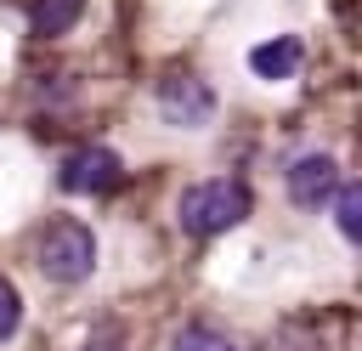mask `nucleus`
Here are the masks:
<instances>
[{
	"instance_id": "f257e3e1",
	"label": "nucleus",
	"mask_w": 362,
	"mask_h": 351,
	"mask_svg": "<svg viewBox=\"0 0 362 351\" xmlns=\"http://www.w3.org/2000/svg\"><path fill=\"white\" fill-rule=\"evenodd\" d=\"M243 215H249V187L243 181H198L181 198V226L192 238H215V232L238 226Z\"/></svg>"
},
{
	"instance_id": "f03ea898",
	"label": "nucleus",
	"mask_w": 362,
	"mask_h": 351,
	"mask_svg": "<svg viewBox=\"0 0 362 351\" xmlns=\"http://www.w3.org/2000/svg\"><path fill=\"white\" fill-rule=\"evenodd\" d=\"M90 266H96V243L79 221H57L40 238V272L51 283H79V277H90Z\"/></svg>"
},
{
	"instance_id": "7ed1b4c3",
	"label": "nucleus",
	"mask_w": 362,
	"mask_h": 351,
	"mask_svg": "<svg viewBox=\"0 0 362 351\" xmlns=\"http://www.w3.org/2000/svg\"><path fill=\"white\" fill-rule=\"evenodd\" d=\"M158 108H164L170 125H204L209 108H215V91L192 74H164L158 79Z\"/></svg>"
},
{
	"instance_id": "20e7f679",
	"label": "nucleus",
	"mask_w": 362,
	"mask_h": 351,
	"mask_svg": "<svg viewBox=\"0 0 362 351\" xmlns=\"http://www.w3.org/2000/svg\"><path fill=\"white\" fill-rule=\"evenodd\" d=\"M113 181H119V159L107 147H79L62 164V187L68 192H107Z\"/></svg>"
},
{
	"instance_id": "39448f33",
	"label": "nucleus",
	"mask_w": 362,
	"mask_h": 351,
	"mask_svg": "<svg viewBox=\"0 0 362 351\" xmlns=\"http://www.w3.org/2000/svg\"><path fill=\"white\" fill-rule=\"evenodd\" d=\"M334 192H339V170H334L328 153H311V159H300V164L288 170V198H294V204L317 209V204H328Z\"/></svg>"
},
{
	"instance_id": "423d86ee",
	"label": "nucleus",
	"mask_w": 362,
	"mask_h": 351,
	"mask_svg": "<svg viewBox=\"0 0 362 351\" xmlns=\"http://www.w3.org/2000/svg\"><path fill=\"white\" fill-rule=\"evenodd\" d=\"M300 62H305V45H300L294 34H283V40H266V45H255V51H249V68H255L260 79H288Z\"/></svg>"
},
{
	"instance_id": "0eeeda50",
	"label": "nucleus",
	"mask_w": 362,
	"mask_h": 351,
	"mask_svg": "<svg viewBox=\"0 0 362 351\" xmlns=\"http://www.w3.org/2000/svg\"><path fill=\"white\" fill-rule=\"evenodd\" d=\"M79 11H85V0H34V28L40 34H62V28L79 23Z\"/></svg>"
},
{
	"instance_id": "6e6552de",
	"label": "nucleus",
	"mask_w": 362,
	"mask_h": 351,
	"mask_svg": "<svg viewBox=\"0 0 362 351\" xmlns=\"http://www.w3.org/2000/svg\"><path fill=\"white\" fill-rule=\"evenodd\" d=\"M334 215H339V232L351 243H362V181H351V187L334 192Z\"/></svg>"
},
{
	"instance_id": "1a4fd4ad",
	"label": "nucleus",
	"mask_w": 362,
	"mask_h": 351,
	"mask_svg": "<svg viewBox=\"0 0 362 351\" xmlns=\"http://www.w3.org/2000/svg\"><path fill=\"white\" fill-rule=\"evenodd\" d=\"M175 351H238V345L221 340V334H209V328H187V334L175 340Z\"/></svg>"
},
{
	"instance_id": "9d476101",
	"label": "nucleus",
	"mask_w": 362,
	"mask_h": 351,
	"mask_svg": "<svg viewBox=\"0 0 362 351\" xmlns=\"http://www.w3.org/2000/svg\"><path fill=\"white\" fill-rule=\"evenodd\" d=\"M17 328V294H11V283H0V340Z\"/></svg>"
},
{
	"instance_id": "9b49d317",
	"label": "nucleus",
	"mask_w": 362,
	"mask_h": 351,
	"mask_svg": "<svg viewBox=\"0 0 362 351\" xmlns=\"http://www.w3.org/2000/svg\"><path fill=\"white\" fill-rule=\"evenodd\" d=\"M90 351H113V345H90Z\"/></svg>"
}]
</instances>
